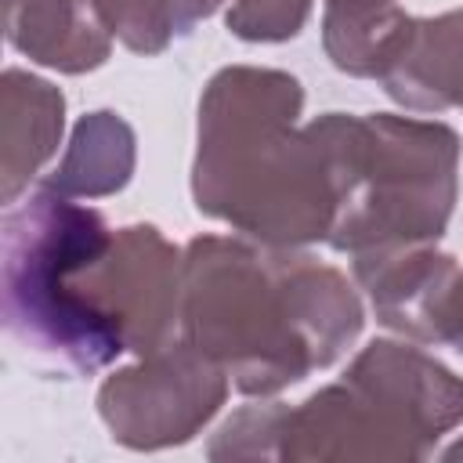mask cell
Here are the masks:
<instances>
[{"label":"cell","instance_id":"6da1fadb","mask_svg":"<svg viewBox=\"0 0 463 463\" xmlns=\"http://www.w3.org/2000/svg\"><path fill=\"white\" fill-rule=\"evenodd\" d=\"M365 311L347 275L300 250L195 235L181 264V340L213 358L239 394L268 398L333 365Z\"/></svg>","mask_w":463,"mask_h":463},{"label":"cell","instance_id":"7a4b0ae2","mask_svg":"<svg viewBox=\"0 0 463 463\" xmlns=\"http://www.w3.org/2000/svg\"><path fill=\"white\" fill-rule=\"evenodd\" d=\"M300 109L304 87L286 69L213 72L199 98L195 210L271 250L326 242L336 203L318 145L297 127Z\"/></svg>","mask_w":463,"mask_h":463},{"label":"cell","instance_id":"3957f363","mask_svg":"<svg viewBox=\"0 0 463 463\" xmlns=\"http://www.w3.org/2000/svg\"><path fill=\"white\" fill-rule=\"evenodd\" d=\"M333 184L336 253L438 242L459 195V134L441 119L326 112L307 123Z\"/></svg>","mask_w":463,"mask_h":463},{"label":"cell","instance_id":"277c9868","mask_svg":"<svg viewBox=\"0 0 463 463\" xmlns=\"http://www.w3.org/2000/svg\"><path fill=\"white\" fill-rule=\"evenodd\" d=\"M112 232L90 206L40 184L0 221L4 329L29 354L90 376L127 351L123 333L83 297L80 271L109 250Z\"/></svg>","mask_w":463,"mask_h":463},{"label":"cell","instance_id":"5b68a950","mask_svg":"<svg viewBox=\"0 0 463 463\" xmlns=\"http://www.w3.org/2000/svg\"><path fill=\"white\" fill-rule=\"evenodd\" d=\"M224 398L228 373L188 340H174L105 376L98 416L119 445L156 452L192 441L221 412Z\"/></svg>","mask_w":463,"mask_h":463},{"label":"cell","instance_id":"8992f818","mask_svg":"<svg viewBox=\"0 0 463 463\" xmlns=\"http://www.w3.org/2000/svg\"><path fill=\"white\" fill-rule=\"evenodd\" d=\"M181 264L184 253L156 224H127L80 271V289L123 333L127 351L145 358L181 340Z\"/></svg>","mask_w":463,"mask_h":463},{"label":"cell","instance_id":"52a82bcc","mask_svg":"<svg viewBox=\"0 0 463 463\" xmlns=\"http://www.w3.org/2000/svg\"><path fill=\"white\" fill-rule=\"evenodd\" d=\"M430 456L369 391L340 376L286 412V463H409Z\"/></svg>","mask_w":463,"mask_h":463},{"label":"cell","instance_id":"ba28073f","mask_svg":"<svg viewBox=\"0 0 463 463\" xmlns=\"http://www.w3.org/2000/svg\"><path fill=\"white\" fill-rule=\"evenodd\" d=\"M354 279L380 326L420 344H445L449 304L459 279L452 253H441L434 242L365 250L354 253Z\"/></svg>","mask_w":463,"mask_h":463},{"label":"cell","instance_id":"9c48e42d","mask_svg":"<svg viewBox=\"0 0 463 463\" xmlns=\"http://www.w3.org/2000/svg\"><path fill=\"white\" fill-rule=\"evenodd\" d=\"M344 376L365 387L427 452L463 423V376L420 347L373 340Z\"/></svg>","mask_w":463,"mask_h":463},{"label":"cell","instance_id":"30bf717a","mask_svg":"<svg viewBox=\"0 0 463 463\" xmlns=\"http://www.w3.org/2000/svg\"><path fill=\"white\" fill-rule=\"evenodd\" d=\"M7 43L36 65L80 76L112 54V29L98 0H4Z\"/></svg>","mask_w":463,"mask_h":463},{"label":"cell","instance_id":"8fae6325","mask_svg":"<svg viewBox=\"0 0 463 463\" xmlns=\"http://www.w3.org/2000/svg\"><path fill=\"white\" fill-rule=\"evenodd\" d=\"M65 130V94L25 72L0 76V199L11 206L40 166L58 152Z\"/></svg>","mask_w":463,"mask_h":463},{"label":"cell","instance_id":"7c38bea8","mask_svg":"<svg viewBox=\"0 0 463 463\" xmlns=\"http://www.w3.org/2000/svg\"><path fill=\"white\" fill-rule=\"evenodd\" d=\"M380 83L391 101L412 112L463 109V7L416 18L402 58Z\"/></svg>","mask_w":463,"mask_h":463},{"label":"cell","instance_id":"4fadbf2b","mask_svg":"<svg viewBox=\"0 0 463 463\" xmlns=\"http://www.w3.org/2000/svg\"><path fill=\"white\" fill-rule=\"evenodd\" d=\"M416 18L398 0H326L322 47L333 69L358 80H383L402 58Z\"/></svg>","mask_w":463,"mask_h":463},{"label":"cell","instance_id":"5bb4252c","mask_svg":"<svg viewBox=\"0 0 463 463\" xmlns=\"http://www.w3.org/2000/svg\"><path fill=\"white\" fill-rule=\"evenodd\" d=\"M134 163H137L134 127L112 109H98L76 119L65 156L43 184L72 199H101L130 184Z\"/></svg>","mask_w":463,"mask_h":463},{"label":"cell","instance_id":"9a60e30c","mask_svg":"<svg viewBox=\"0 0 463 463\" xmlns=\"http://www.w3.org/2000/svg\"><path fill=\"white\" fill-rule=\"evenodd\" d=\"M289 405L282 402H253L232 412L206 445L210 459H279L282 456V427Z\"/></svg>","mask_w":463,"mask_h":463},{"label":"cell","instance_id":"2e32d148","mask_svg":"<svg viewBox=\"0 0 463 463\" xmlns=\"http://www.w3.org/2000/svg\"><path fill=\"white\" fill-rule=\"evenodd\" d=\"M98 7L112 36L134 54H163L177 36L166 0H98Z\"/></svg>","mask_w":463,"mask_h":463},{"label":"cell","instance_id":"e0dca14e","mask_svg":"<svg viewBox=\"0 0 463 463\" xmlns=\"http://www.w3.org/2000/svg\"><path fill=\"white\" fill-rule=\"evenodd\" d=\"M315 0H232L224 25L246 43H282L300 36Z\"/></svg>","mask_w":463,"mask_h":463},{"label":"cell","instance_id":"ac0fdd59","mask_svg":"<svg viewBox=\"0 0 463 463\" xmlns=\"http://www.w3.org/2000/svg\"><path fill=\"white\" fill-rule=\"evenodd\" d=\"M174 11V29L177 36H188L203 18H210L224 0H166Z\"/></svg>","mask_w":463,"mask_h":463},{"label":"cell","instance_id":"d6986e66","mask_svg":"<svg viewBox=\"0 0 463 463\" xmlns=\"http://www.w3.org/2000/svg\"><path fill=\"white\" fill-rule=\"evenodd\" d=\"M445 344H452L463 354V268L452 289V304H449V329H445Z\"/></svg>","mask_w":463,"mask_h":463},{"label":"cell","instance_id":"ffe728a7","mask_svg":"<svg viewBox=\"0 0 463 463\" xmlns=\"http://www.w3.org/2000/svg\"><path fill=\"white\" fill-rule=\"evenodd\" d=\"M445 459H463V438H459V441H452V445L445 449Z\"/></svg>","mask_w":463,"mask_h":463}]
</instances>
